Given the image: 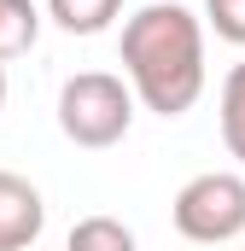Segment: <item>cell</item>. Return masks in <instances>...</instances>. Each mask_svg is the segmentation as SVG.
Masks as SVG:
<instances>
[{
	"label": "cell",
	"mask_w": 245,
	"mask_h": 251,
	"mask_svg": "<svg viewBox=\"0 0 245 251\" xmlns=\"http://www.w3.org/2000/svg\"><path fill=\"white\" fill-rule=\"evenodd\" d=\"M204 24L216 29V41L245 47V0H204Z\"/></svg>",
	"instance_id": "9"
},
{
	"label": "cell",
	"mask_w": 245,
	"mask_h": 251,
	"mask_svg": "<svg viewBox=\"0 0 245 251\" xmlns=\"http://www.w3.org/2000/svg\"><path fill=\"white\" fill-rule=\"evenodd\" d=\"M47 18L64 35H99L122 18V0H47Z\"/></svg>",
	"instance_id": "5"
},
{
	"label": "cell",
	"mask_w": 245,
	"mask_h": 251,
	"mask_svg": "<svg viewBox=\"0 0 245 251\" xmlns=\"http://www.w3.org/2000/svg\"><path fill=\"white\" fill-rule=\"evenodd\" d=\"M35 35H41V12H35V0H0V64L18 59V53H29Z\"/></svg>",
	"instance_id": "6"
},
{
	"label": "cell",
	"mask_w": 245,
	"mask_h": 251,
	"mask_svg": "<svg viewBox=\"0 0 245 251\" xmlns=\"http://www.w3.org/2000/svg\"><path fill=\"white\" fill-rule=\"evenodd\" d=\"M0 111H6V64H0Z\"/></svg>",
	"instance_id": "10"
},
{
	"label": "cell",
	"mask_w": 245,
	"mask_h": 251,
	"mask_svg": "<svg viewBox=\"0 0 245 251\" xmlns=\"http://www.w3.org/2000/svg\"><path fill=\"white\" fill-rule=\"evenodd\" d=\"M175 234L193 246H228L245 234V176L234 170H204L175 193Z\"/></svg>",
	"instance_id": "3"
},
{
	"label": "cell",
	"mask_w": 245,
	"mask_h": 251,
	"mask_svg": "<svg viewBox=\"0 0 245 251\" xmlns=\"http://www.w3.org/2000/svg\"><path fill=\"white\" fill-rule=\"evenodd\" d=\"M222 146L245 164V64H234L222 82Z\"/></svg>",
	"instance_id": "8"
},
{
	"label": "cell",
	"mask_w": 245,
	"mask_h": 251,
	"mask_svg": "<svg viewBox=\"0 0 245 251\" xmlns=\"http://www.w3.org/2000/svg\"><path fill=\"white\" fill-rule=\"evenodd\" d=\"M122 70L146 111L158 117L193 111L204 94V24L175 0L140 6L122 24Z\"/></svg>",
	"instance_id": "1"
},
{
	"label": "cell",
	"mask_w": 245,
	"mask_h": 251,
	"mask_svg": "<svg viewBox=\"0 0 245 251\" xmlns=\"http://www.w3.org/2000/svg\"><path fill=\"white\" fill-rule=\"evenodd\" d=\"M128 123H134V88L122 76H111V70H76V76H64V88H59L64 140H76L88 152H105V146H117L128 134Z\"/></svg>",
	"instance_id": "2"
},
{
	"label": "cell",
	"mask_w": 245,
	"mask_h": 251,
	"mask_svg": "<svg viewBox=\"0 0 245 251\" xmlns=\"http://www.w3.org/2000/svg\"><path fill=\"white\" fill-rule=\"evenodd\" d=\"M41 228H47V204H41V193L29 187L24 176L0 170V251H35Z\"/></svg>",
	"instance_id": "4"
},
{
	"label": "cell",
	"mask_w": 245,
	"mask_h": 251,
	"mask_svg": "<svg viewBox=\"0 0 245 251\" xmlns=\"http://www.w3.org/2000/svg\"><path fill=\"white\" fill-rule=\"evenodd\" d=\"M64 251H140V246H134V228L117 222V216H82L70 228Z\"/></svg>",
	"instance_id": "7"
}]
</instances>
